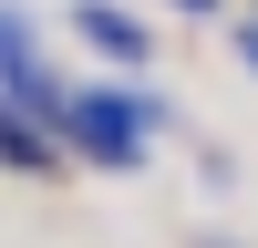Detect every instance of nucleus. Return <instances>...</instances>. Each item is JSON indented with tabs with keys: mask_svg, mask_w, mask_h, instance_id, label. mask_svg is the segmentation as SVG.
I'll return each mask as SVG.
<instances>
[{
	"mask_svg": "<svg viewBox=\"0 0 258 248\" xmlns=\"http://www.w3.org/2000/svg\"><path fill=\"white\" fill-rule=\"evenodd\" d=\"M0 93H11L21 114H41V124L62 135V93H73V83L41 62V41H31V21H21V11H0Z\"/></svg>",
	"mask_w": 258,
	"mask_h": 248,
	"instance_id": "f03ea898",
	"label": "nucleus"
},
{
	"mask_svg": "<svg viewBox=\"0 0 258 248\" xmlns=\"http://www.w3.org/2000/svg\"><path fill=\"white\" fill-rule=\"evenodd\" d=\"M176 11H197V21H207V11H227V0H176Z\"/></svg>",
	"mask_w": 258,
	"mask_h": 248,
	"instance_id": "39448f33",
	"label": "nucleus"
},
{
	"mask_svg": "<svg viewBox=\"0 0 258 248\" xmlns=\"http://www.w3.org/2000/svg\"><path fill=\"white\" fill-rule=\"evenodd\" d=\"M145 124H155V103H145L135 83H83V93H62V145H83V155L114 165V176L145 165Z\"/></svg>",
	"mask_w": 258,
	"mask_h": 248,
	"instance_id": "f257e3e1",
	"label": "nucleus"
},
{
	"mask_svg": "<svg viewBox=\"0 0 258 248\" xmlns=\"http://www.w3.org/2000/svg\"><path fill=\"white\" fill-rule=\"evenodd\" d=\"M0 165H11V176H52V165H62V135L41 114H21L11 93H0Z\"/></svg>",
	"mask_w": 258,
	"mask_h": 248,
	"instance_id": "20e7f679",
	"label": "nucleus"
},
{
	"mask_svg": "<svg viewBox=\"0 0 258 248\" xmlns=\"http://www.w3.org/2000/svg\"><path fill=\"white\" fill-rule=\"evenodd\" d=\"M73 31L93 41L103 62H124V73H135V62L155 52V41H145V21H135V11H114V0H73Z\"/></svg>",
	"mask_w": 258,
	"mask_h": 248,
	"instance_id": "7ed1b4c3",
	"label": "nucleus"
}]
</instances>
